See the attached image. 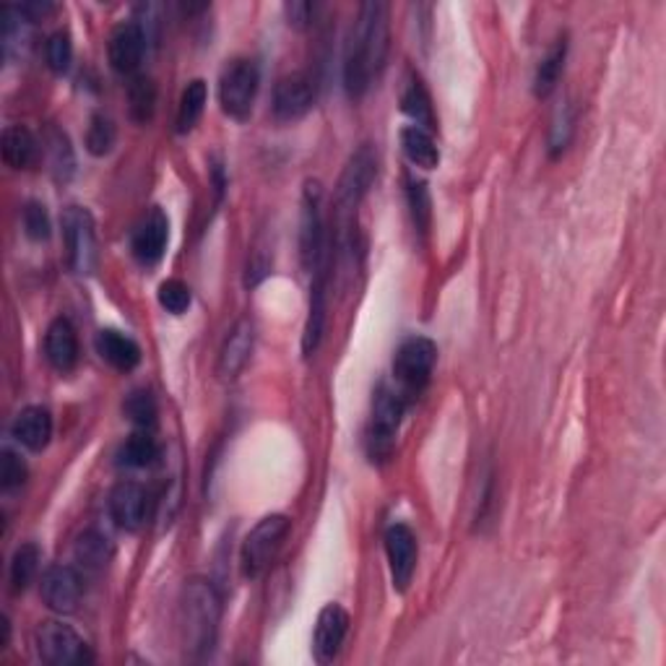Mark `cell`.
Wrapping results in <instances>:
<instances>
[{"instance_id":"1","label":"cell","mask_w":666,"mask_h":666,"mask_svg":"<svg viewBox=\"0 0 666 666\" xmlns=\"http://www.w3.org/2000/svg\"><path fill=\"white\" fill-rule=\"evenodd\" d=\"M388 58V5L362 3L357 22L344 48V89L349 99H362L378 81Z\"/></svg>"},{"instance_id":"2","label":"cell","mask_w":666,"mask_h":666,"mask_svg":"<svg viewBox=\"0 0 666 666\" xmlns=\"http://www.w3.org/2000/svg\"><path fill=\"white\" fill-rule=\"evenodd\" d=\"M222 623V599L206 578H190L183 589L180 628L186 649L196 658L209 656L216 645Z\"/></svg>"},{"instance_id":"3","label":"cell","mask_w":666,"mask_h":666,"mask_svg":"<svg viewBox=\"0 0 666 666\" xmlns=\"http://www.w3.org/2000/svg\"><path fill=\"white\" fill-rule=\"evenodd\" d=\"M435 360H438V347H435V341L427 339V336H409V339L401 341V347L395 349L393 388L406 404L419 399L422 391L430 386Z\"/></svg>"},{"instance_id":"4","label":"cell","mask_w":666,"mask_h":666,"mask_svg":"<svg viewBox=\"0 0 666 666\" xmlns=\"http://www.w3.org/2000/svg\"><path fill=\"white\" fill-rule=\"evenodd\" d=\"M406 401L391 386H380L375 391L370 422L365 430V451L373 464H386L393 456L395 435H399L401 417H404Z\"/></svg>"},{"instance_id":"5","label":"cell","mask_w":666,"mask_h":666,"mask_svg":"<svg viewBox=\"0 0 666 666\" xmlns=\"http://www.w3.org/2000/svg\"><path fill=\"white\" fill-rule=\"evenodd\" d=\"M289 529H292V520L281 516V513L261 518L259 524L253 526V531L246 537V542H242L240 550L242 576L255 580L272 568L274 560L279 557L281 546H285Z\"/></svg>"},{"instance_id":"6","label":"cell","mask_w":666,"mask_h":666,"mask_svg":"<svg viewBox=\"0 0 666 666\" xmlns=\"http://www.w3.org/2000/svg\"><path fill=\"white\" fill-rule=\"evenodd\" d=\"M261 87V71L259 65L248 58H235L224 65L219 78V104L224 115L233 117L237 123H246L253 115L255 97Z\"/></svg>"},{"instance_id":"7","label":"cell","mask_w":666,"mask_h":666,"mask_svg":"<svg viewBox=\"0 0 666 666\" xmlns=\"http://www.w3.org/2000/svg\"><path fill=\"white\" fill-rule=\"evenodd\" d=\"M328 235L323 222V186L318 180H307L302 190V214H300V261L307 274L326 261Z\"/></svg>"},{"instance_id":"8","label":"cell","mask_w":666,"mask_h":666,"mask_svg":"<svg viewBox=\"0 0 666 666\" xmlns=\"http://www.w3.org/2000/svg\"><path fill=\"white\" fill-rule=\"evenodd\" d=\"M378 175V160H375L370 147H360L349 156L344 173H341L339 188H336V211L344 229H352V216L357 214V206Z\"/></svg>"},{"instance_id":"9","label":"cell","mask_w":666,"mask_h":666,"mask_svg":"<svg viewBox=\"0 0 666 666\" xmlns=\"http://www.w3.org/2000/svg\"><path fill=\"white\" fill-rule=\"evenodd\" d=\"M63 242L71 272L78 276L95 274L97 268V229L95 216L84 206H68L63 211Z\"/></svg>"},{"instance_id":"10","label":"cell","mask_w":666,"mask_h":666,"mask_svg":"<svg viewBox=\"0 0 666 666\" xmlns=\"http://www.w3.org/2000/svg\"><path fill=\"white\" fill-rule=\"evenodd\" d=\"M39 658L50 666H81L91 664V651L87 641L65 623H42L37 630Z\"/></svg>"},{"instance_id":"11","label":"cell","mask_w":666,"mask_h":666,"mask_svg":"<svg viewBox=\"0 0 666 666\" xmlns=\"http://www.w3.org/2000/svg\"><path fill=\"white\" fill-rule=\"evenodd\" d=\"M315 99H318V87H315V78L305 71L281 76L274 87V117L279 123L300 121L315 108Z\"/></svg>"},{"instance_id":"12","label":"cell","mask_w":666,"mask_h":666,"mask_svg":"<svg viewBox=\"0 0 666 666\" xmlns=\"http://www.w3.org/2000/svg\"><path fill=\"white\" fill-rule=\"evenodd\" d=\"M84 580L81 573L71 565H52L45 570L42 583H39V596L48 610L58 612V615H71L76 612L78 602H81Z\"/></svg>"},{"instance_id":"13","label":"cell","mask_w":666,"mask_h":666,"mask_svg":"<svg viewBox=\"0 0 666 666\" xmlns=\"http://www.w3.org/2000/svg\"><path fill=\"white\" fill-rule=\"evenodd\" d=\"M386 555L395 591H406L417 570V537L406 524H393L386 529Z\"/></svg>"},{"instance_id":"14","label":"cell","mask_w":666,"mask_h":666,"mask_svg":"<svg viewBox=\"0 0 666 666\" xmlns=\"http://www.w3.org/2000/svg\"><path fill=\"white\" fill-rule=\"evenodd\" d=\"M143 55H147V32H143V26L136 22L117 24L108 45L112 71L121 76H134L141 68Z\"/></svg>"},{"instance_id":"15","label":"cell","mask_w":666,"mask_h":666,"mask_svg":"<svg viewBox=\"0 0 666 666\" xmlns=\"http://www.w3.org/2000/svg\"><path fill=\"white\" fill-rule=\"evenodd\" d=\"M349 632V612L339 604H326L321 610L313 632V656L318 664H331L339 656Z\"/></svg>"},{"instance_id":"16","label":"cell","mask_w":666,"mask_h":666,"mask_svg":"<svg viewBox=\"0 0 666 666\" xmlns=\"http://www.w3.org/2000/svg\"><path fill=\"white\" fill-rule=\"evenodd\" d=\"M169 240V219L162 209H151L138 227L134 229V240H130V250H134L136 261L141 266H156L162 261L164 250H167Z\"/></svg>"},{"instance_id":"17","label":"cell","mask_w":666,"mask_h":666,"mask_svg":"<svg viewBox=\"0 0 666 666\" xmlns=\"http://www.w3.org/2000/svg\"><path fill=\"white\" fill-rule=\"evenodd\" d=\"M149 492L138 481H121L110 492V516L123 531H138L147 524Z\"/></svg>"},{"instance_id":"18","label":"cell","mask_w":666,"mask_h":666,"mask_svg":"<svg viewBox=\"0 0 666 666\" xmlns=\"http://www.w3.org/2000/svg\"><path fill=\"white\" fill-rule=\"evenodd\" d=\"M328 259H331V253H328L326 261H323L321 266L313 272V287H310L307 323H305V334H302V352H305V357H313V354L318 352V347H321V341H323V331H326Z\"/></svg>"},{"instance_id":"19","label":"cell","mask_w":666,"mask_h":666,"mask_svg":"<svg viewBox=\"0 0 666 666\" xmlns=\"http://www.w3.org/2000/svg\"><path fill=\"white\" fill-rule=\"evenodd\" d=\"M11 435L26 451H45L52 440V414L45 406H26L13 419Z\"/></svg>"},{"instance_id":"20","label":"cell","mask_w":666,"mask_h":666,"mask_svg":"<svg viewBox=\"0 0 666 666\" xmlns=\"http://www.w3.org/2000/svg\"><path fill=\"white\" fill-rule=\"evenodd\" d=\"M253 341H255L253 323L246 318L237 321L233 331H229L227 339H224L219 352V375L224 380H233L242 373V367L248 365L250 354H253Z\"/></svg>"},{"instance_id":"21","label":"cell","mask_w":666,"mask_h":666,"mask_svg":"<svg viewBox=\"0 0 666 666\" xmlns=\"http://www.w3.org/2000/svg\"><path fill=\"white\" fill-rule=\"evenodd\" d=\"M45 354L58 373H71L78 362L76 328L68 318H55L45 334Z\"/></svg>"},{"instance_id":"22","label":"cell","mask_w":666,"mask_h":666,"mask_svg":"<svg viewBox=\"0 0 666 666\" xmlns=\"http://www.w3.org/2000/svg\"><path fill=\"white\" fill-rule=\"evenodd\" d=\"M95 347L99 357L121 373H130L141 365V347H138L130 336L115 331V328H104V331H99Z\"/></svg>"},{"instance_id":"23","label":"cell","mask_w":666,"mask_h":666,"mask_svg":"<svg viewBox=\"0 0 666 666\" xmlns=\"http://www.w3.org/2000/svg\"><path fill=\"white\" fill-rule=\"evenodd\" d=\"M0 149H3V162L11 169H29L39 156L37 138L26 125H9L0 138Z\"/></svg>"},{"instance_id":"24","label":"cell","mask_w":666,"mask_h":666,"mask_svg":"<svg viewBox=\"0 0 666 666\" xmlns=\"http://www.w3.org/2000/svg\"><path fill=\"white\" fill-rule=\"evenodd\" d=\"M74 560L84 573H102L112 560L110 539L104 537L102 531H95V529L84 531L81 537L76 539Z\"/></svg>"},{"instance_id":"25","label":"cell","mask_w":666,"mask_h":666,"mask_svg":"<svg viewBox=\"0 0 666 666\" xmlns=\"http://www.w3.org/2000/svg\"><path fill=\"white\" fill-rule=\"evenodd\" d=\"M401 149H404L406 160L414 164V167L422 169H435L440 164V149L435 147L432 136L427 134L425 128H417V125H406L401 128Z\"/></svg>"},{"instance_id":"26","label":"cell","mask_w":666,"mask_h":666,"mask_svg":"<svg viewBox=\"0 0 666 666\" xmlns=\"http://www.w3.org/2000/svg\"><path fill=\"white\" fill-rule=\"evenodd\" d=\"M565 58H568V42H565L563 37L552 45V50L546 52L542 63H539L537 76H533V97L546 99L557 89L560 76H563L565 71Z\"/></svg>"},{"instance_id":"27","label":"cell","mask_w":666,"mask_h":666,"mask_svg":"<svg viewBox=\"0 0 666 666\" xmlns=\"http://www.w3.org/2000/svg\"><path fill=\"white\" fill-rule=\"evenodd\" d=\"M401 110L412 117L417 128H425L427 134L435 130V112H432V99L427 95L425 84L419 81V76H409L404 95H401Z\"/></svg>"},{"instance_id":"28","label":"cell","mask_w":666,"mask_h":666,"mask_svg":"<svg viewBox=\"0 0 666 666\" xmlns=\"http://www.w3.org/2000/svg\"><path fill=\"white\" fill-rule=\"evenodd\" d=\"M45 149H48L50 169L52 175H55V180L68 183L76 173V156L74 149H71L68 136H65L61 128H55V125H50L48 134H45Z\"/></svg>"},{"instance_id":"29","label":"cell","mask_w":666,"mask_h":666,"mask_svg":"<svg viewBox=\"0 0 666 666\" xmlns=\"http://www.w3.org/2000/svg\"><path fill=\"white\" fill-rule=\"evenodd\" d=\"M160 458V443L149 432H134L117 451V464L125 469H149Z\"/></svg>"},{"instance_id":"30","label":"cell","mask_w":666,"mask_h":666,"mask_svg":"<svg viewBox=\"0 0 666 666\" xmlns=\"http://www.w3.org/2000/svg\"><path fill=\"white\" fill-rule=\"evenodd\" d=\"M206 110V81L196 78L183 89L180 104H177V134H190Z\"/></svg>"},{"instance_id":"31","label":"cell","mask_w":666,"mask_h":666,"mask_svg":"<svg viewBox=\"0 0 666 666\" xmlns=\"http://www.w3.org/2000/svg\"><path fill=\"white\" fill-rule=\"evenodd\" d=\"M39 560H42V552L35 542H26L13 552L11 557V586L13 591H24L26 586L32 583L39 570Z\"/></svg>"},{"instance_id":"32","label":"cell","mask_w":666,"mask_h":666,"mask_svg":"<svg viewBox=\"0 0 666 666\" xmlns=\"http://www.w3.org/2000/svg\"><path fill=\"white\" fill-rule=\"evenodd\" d=\"M128 102H130V117L136 123H149L156 110V87L147 76H136L128 84Z\"/></svg>"},{"instance_id":"33","label":"cell","mask_w":666,"mask_h":666,"mask_svg":"<svg viewBox=\"0 0 666 666\" xmlns=\"http://www.w3.org/2000/svg\"><path fill=\"white\" fill-rule=\"evenodd\" d=\"M117 141V128L115 123H112L110 115H104V112H97V115H91L89 128H87V151L91 156H108L112 147H115Z\"/></svg>"},{"instance_id":"34","label":"cell","mask_w":666,"mask_h":666,"mask_svg":"<svg viewBox=\"0 0 666 666\" xmlns=\"http://www.w3.org/2000/svg\"><path fill=\"white\" fill-rule=\"evenodd\" d=\"M406 198H409V209H412L414 227H417L419 235H427V229H430V219H432V203H430V193H427L425 183L409 180Z\"/></svg>"},{"instance_id":"35","label":"cell","mask_w":666,"mask_h":666,"mask_svg":"<svg viewBox=\"0 0 666 666\" xmlns=\"http://www.w3.org/2000/svg\"><path fill=\"white\" fill-rule=\"evenodd\" d=\"M123 412H125V417L134 422V425L143 427V430H147V427H154V422H156L154 395H151L149 391H143V388H138V391H134L128 399H125Z\"/></svg>"},{"instance_id":"36","label":"cell","mask_w":666,"mask_h":666,"mask_svg":"<svg viewBox=\"0 0 666 666\" xmlns=\"http://www.w3.org/2000/svg\"><path fill=\"white\" fill-rule=\"evenodd\" d=\"M156 297H160V305L173 315H183L190 307V302H193V292H190V287L180 279L162 281Z\"/></svg>"},{"instance_id":"37","label":"cell","mask_w":666,"mask_h":666,"mask_svg":"<svg viewBox=\"0 0 666 666\" xmlns=\"http://www.w3.org/2000/svg\"><path fill=\"white\" fill-rule=\"evenodd\" d=\"M24 233L29 240L35 242H45L50 240L52 235V224H50V214L48 209H45V203L39 201H29L24 206Z\"/></svg>"},{"instance_id":"38","label":"cell","mask_w":666,"mask_h":666,"mask_svg":"<svg viewBox=\"0 0 666 666\" xmlns=\"http://www.w3.org/2000/svg\"><path fill=\"white\" fill-rule=\"evenodd\" d=\"M45 55H48L50 71H55V74H65V71L71 68V58H74V45H71L68 32H55V35L48 39Z\"/></svg>"},{"instance_id":"39","label":"cell","mask_w":666,"mask_h":666,"mask_svg":"<svg viewBox=\"0 0 666 666\" xmlns=\"http://www.w3.org/2000/svg\"><path fill=\"white\" fill-rule=\"evenodd\" d=\"M26 474H29V469H26L24 458L5 448L3 458H0V485H3V490L5 492L18 490V487L26 481Z\"/></svg>"},{"instance_id":"40","label":"cell","mask_w":666,"mask_h":666,"mask_svg":"<svg viewBox=\"0 0 666 666\" xmlns=\"http://www.w3.org/2000/svg\"><path fill=\"white\" fill-rule=\"evenodd\" d=\"M573 130H576V117H573L570 108H560L555 115V123H552V134H550V151L552 156L563 154L568 149Z\"/></svg>"},{"instance_id":"41","label":"cell","mask_w":666,"mask_h":666,"mask_svg":"<svg viewBox=\"0 0 666 666\" xmlns=\"http://www.w3.org/2000/svg\"><path fill=\"white\" fill-rule=\"evenodd\" d=\"M285 13H287L289 26H294V29H307V26L313 24V18H315V5L297 0V3L285 5Z\"/></svg>"}]
</instances>
